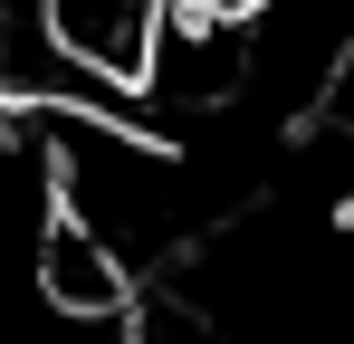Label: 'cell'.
Returning <instances> with one entry per match:
<instances>
[{"label": "cell", "mask_w": 354, "mask_h": 344, "mask_svg": "<svg viewBox=\"0 0 354 344\" xmlns=\"http://www.w3.org/2000/svg\"><path fill=\"white\" fill-rule=\"evenodd\" d=\"M29 296H48L58 316H134V268L77 211H48L29 239Z\"/></svg>", "instance_id": "1"}]
</instances>
